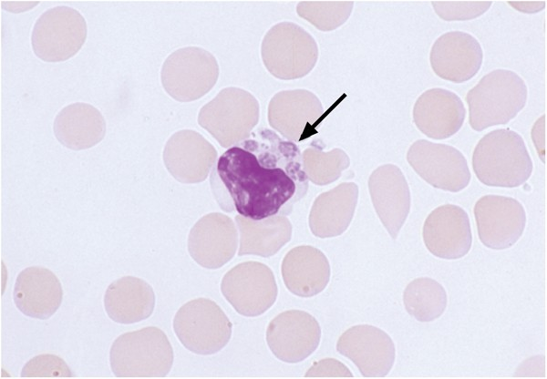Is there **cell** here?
<instances>
[{
  "mask_svg": "<svg viewBox=\"0 0 547 379\" xmlns=\"http://www.w3.org/2000/svg\"><path fill=\"white\" fill-rule=\"evenodd\" d=\"M210 183L222 210L253 220L290 214L308 190L300 149L268 128L227 149Z\"/></svg>",
  "mask_w": 547,
  "mask_h": 379,
  "instance_id": "6da1fadb",
  "label": "cell"
},
{
  "mask_svg": "<svg viewBox=\"0 0 547 379\" xmlns=\"http://www.w3.org/2000/svg\"><path fill=\"white\" fill-rule=\"evenodd\" d=\"M532 161L521 136L499 128L483 136L472 154L478 179L490 187H519L531 177Z\"/></svg>",
  "mask_w": 547,
  "mask_h": 379,
  "instance_id": "7a4b0ae2",
  "label": "cell"
},
{
  "mask_svg": "<svg viewBox=\"0 0 547 379\" xmlns=\"http://www.w3.org/2000/svg\"><path fill=\"white\" fill-rule=\"evenodd\" d=\"M528 89L524 80L508 69H495L480 78L466 96L472 129L507 124L524 108Z\"/></svg>",
  "mask_w": 547,
  "mask_h": 379,
  "instance_id": "3957f363",
  "label": "cell"
},
{
  "mask_svg": "<svg viewBox=\"0 0 547 379\" xmlns=\"http://www.w3.org/2000/svg\"><path fill=\"white\" fill-rule=\"evenodd\" d=\"M117 377H163L171 369L173 350L165 333L148 326L119 335L109 352Z\"/></svg>",
  "mask_w": 547,
  "mask_h": 379,
  "instance_id": "277c9868",
  "label": "cell"
},
{
  "mask_svg": "<svg viewBox=\"0 0 547 379\" xmlns=\"http://www.w3.org/2000/svg\"><path fill=\"white\" fill-rule=\"evenodd\" d=\"M259 118L257 99L244 89L228 87L200 109L198 123L229 149L252 135Z\"/></svg>",
  "mask_w": 547,
  "mask_h": 379,
  "instance_id": "5b68a950",
  "label": "cell"
},
{
  "mask_svg": "<svg viewBox=\"0 0 547 379\" xmlns=\"http://www.w3.org/2000/svg\"><path fill=\"white\" fill-rule=\"evenodd\" d=\"M265 68L274 77L292 80L301 78L314 68L318 47L313 36L292 22H281L265 34L261 47Z\"/></svg>",
  "mask_w": 547,
  "mask_h": 379,
  "instance_id": "8992f818",
  "label": "cell"
},
{
  "mask_svg": "<svg viewBox=\"0 0 547 379\" xmlns=\"http://www.w3.org/2000/svg\"><path fill=\"white\" fill-rule=\"evenodd\" d=\"M232 323L213 301L198 298L183 304L173 319V330L182 345L197 354L221 351L232 335Z\"/></svg>",
  "mask_w": 547,
  "mask_h": 379,
  "instance_id": "52a82bcc",
  "label": "cell"
},
{
  "mask_svg": "<svg viewBox=\"0 0 547 379\" xmlns=\"http://www.w3.org/2000/svg\"><path fill=\"white\" fill-rule=\"evenodd\" d=\"M218 77L215 56L198 46L175 50L165 59L160 70L164 90L180 102L201 98L213 87Z\"/></svg>",
  "mask_w": 547,
  "mask_h": 379,
  "instance_id": "ba28073f",
  "label": "cell"
},
{
  "mask_svg": "<svg viewBox=\"0 0 547 379\" xmlns=\"http://www.w3.org/2000/svg\"><path fill=\"white\" fill-rule=\"evenodd\" d=\"M87 23L76 9L59 5L45 11L36 21L31 43L34 53L46 62L67 60L84 45Z\"/></svg>",
  "mask_w": 547,
  "mask_h": 379,
  "instance_id": "9c48e42d",
  "label": "cell"
},
{
  "mask_svg": "<svg viewBox=\"0 0 547 379\" xmlns=\"http://www.w3.org/2000/svg\"><path fill=\"white\" fill-rule=\"evenodd\" d=\"M221 291L238 313L254 317L271 308L278 289L268 266L258 261H245L226 272Z\"/></svg>",
  "mask_w": 547,
  "mask_h": 379,
  "instance_id": "30bf717a",
  "label": "cell"
},
{
  "mask_svg": "<svg viewBox=\"0 0 547 379\" xmlns=\"http://www.w3.org/2000/svg\"><path fill=\"white\" fill-rule=\"evenodd\" d=\"M407 160L420 178L436 189L459 192L470 181L465 157L447 144L418 139L409 147Z\"/></svg>",
  "mask_w": 547,
  "mask_h": 379,
  "instance_id": "8fae6325",
  "label": "cell"
},
{
  "mask_svg": "<svg viewBox=\"0 0 547 379\" xmlns=\"http://www.w3.org/2000/svg\"><path fill=\"white\" fill-rule=\"evenodd\" d=\"M324 114L319 98L305 89L280 91L268 105L270 126L293 142H301L315 134Z\"/></svg>",
  "mask_w": 547,
  "mask_h": 379,
  "instance_id": "7c38bea8",
  "label": "cell"
},
{
  "mask_svg": "<svg viewBox=\"0 0 547 379\" xmlns=\"http://www.w3.org/2000/svg\"><path fill=\"white\" fill-rule=\"evenodd\" d=\"M473 211L480 241L487 248L508 249L523 233L526 224L525 210L513 198L485 195L477 200Z\"/></svg>",
  "mask_w": 547,
  "mask_h": 379,
  "instance_id": "4fadbf2b",
  "label": "cell"
},
{
  "mask_svg": "<svg viewBox=\"0 0 547 379\" xmlns=\"http://www.w3.org/2000/svg\"><path fill=\"white\" fill-rule=\"evenodd\" d=\"M336 350L351 360L365 377L387 375L396 358V348L390 336L369 324L347 329L339 337Z\"/></svg>",
  "mask_w": 547,
  "mask_h": 379,
  "instance_id": "5bb4252c",
  "label": "cell"
},
{
  "mask_svg": "<svg viewBox=\"0 0 547 379\" xmlns=\"http://www.w3.org/2000/svg\"><path fill=\"white\" fill-rule=\"evenodd\" d=\"M321 329L316 319L300 310L274 317L266 330V342L281 361L294 364L306 359L319 345Z\"/></svg>",
  "mask_w": 547,
  "mask_h": 379,
  "instance_id": "9a60e30c",
  "label": "cell"
},
{
  "mask_svg": "<svg viewBox=\"0 0 547 379\" xmlns=\"http://www.w3.org/2000/svg\"><path fill=\"white\" fill-rule=\"evenodd\" d=\"M238 245L237 228L231 218L220 212L201 217L191 229L188 251L201 267L218 269L235 255Z\"/></svg>",
  "mask_w": 547,
  "mask_h": 379,
  "instance_id": "2e32d148",
  "label": "cell"
},
{
  "mask_svg": "<svg viewBox=\"0 0 547 379\" xmlns=\"http://www.w3.org/2000/svg\"><path fill=\"white\" fill-rule=\"evenodd\" d=\"M217 151L202 135L182 129L168 139L163 150V162L170 174L185 184L206 179L216 163Z\"/></svg>",
  "mask_w": 547,
  "mask_h": 379,
  "instance_id": "e0dca14e",
  "label": "cell"
},
{
  "mask_svg": "<svg viewBox=\"0 0 547 379\" xmlns=\"http://www.w3.org/2000/svg\"><path fill=\"white\" fill-rule=\"evenodd\" d=\"M422 237L425 246L434 256L446 260L462 258L472 243L469 215L459 206L441 205L425 220Z\"/></svg>",
  "mask_w": 547,
  "mask_h": 379,
  "instance_id": "ac0fdd59",
  "label": "cell"
},
{
  "mask_svg": "<svg viewBox=\"0 0 547 379\" xmlns=\"http://www.w3.org/2000/svg\"><path fill=\"white\" fill-rule=\"evenodd\" d=\"M368 190L374 209L392 239H396L410 210L411 197L407 179L394 164L373 170Z\"/></svg>",
  "mask_w": 547,
  "mask_h": 379,
  "instance_id": "d6986e66",
  "label": "cell"
},
{
  "mask_svg": "<svg viewBox=\"0 0 547 379\" xmlns=\"http://www.w3.org/2000/svg\"><path fill=\"white\" fill-rule=\"evenodd\" d=\"M482 60L483 52L479 41L462 31L441 35L432 45L429 54L434 73L453 83H463L476 76Z\"/></svg>",
  "mask_w": 547,
  "mask_h": 379,
  "instance_id": "ffe728a7",
  "label": "cell"
},
{
  "mask_svg": "<svg viewBox=\"0 0 547 379\" xmlns=\"http://www.w3.org/2000/svg\"><path fill=\"white\" fill-rule=\"evenodd\" d=\"M466 110L454 92L435 87L424 91L413 108V121L418 129L434 139L456 134L465 120Z\"/></svg>",
  "mask_w": 547,
  "mask_h": 379,
  "instance_id": "44dd1931",
  "label": "cell"
},
{
  "mask_svg": "<svg viewBox=\"0 0 547 379\" xmlns=\"http://www.w3.org/2000/svg\"><path fill=\"white\" fill-rule=\"evenodd\" d=\"M13 296L15 306L22 313L46 320L59 308L63 290L53 271L32 266L24 269L16 277Z\"/></svg>",
  "mask_w": 547,
  "mask_h": 379,
  "instance_id": "7402d4cb",
  "label": "cell"
},
{
  "mask_svg": "<svg viewBox=\"0 0 547 379\" xmlns=\"http://www.w3.org/2000/svg\"><path fill=\"white\" fill-rule=\"evenodd\" d=\"M358 200V187L343 182L321 193L309 213V228L319 238H331L344 233L350 225Z\"/></svg>",
  "mask_w": 547,
  "mask_h": 379,
  "instance_id": "603a6c76",
  "label": "cell"
},
{
  "mask_svg": "<svg viewBox=\"0 0 547 379\" xmlns=\"http://www.w3.org/2000/svg\"><path fill=\"white\" fill-rule=\"evenodd\" d=\"M281 271L286 288L300 297L321 292L328 284L331 273L325 255L309 245L289 251L283 260Z\"/></svg>",
  "mask_w": 547,
  "mask_h": 379,
  "instance_id": "cb8c5ba5",
  "label": "cell"
},
{
  "mask_svg": "<svg viewBox=\"0 0 547 379\" xmlns=\"http://www.w3.org/2000/svg\"><path fill=\"white\" fill-rule=\"evenodd\" d=\"M108 316L123 324L139 323L150 317L155 307V293L144 280L124 276L112 282L104 295Z\"/></svg>",
  "mask_w": 547,
  "mask_h": 379,
  "instance_id": "d4e9b609",
  "label": "cell"
},
{
  "mask_svg": "<svg viewBox=\"0 0 547 379\" xmlns=\"http://www.w3.org/2000/svg\"><path fill=\"white\" fill-rule=\"evenodd\" d=\"M54 134L66 148L87 149L99 143L106 133L100 111L87 103L77 102L63 108L54 120Z\"/></svg>",
  "mask_w": 547,
  "mask_h": 379,
  "instance_id": "484cf974",
  "label": "cell"
},
{
  "mask_svg": "<svg viewBox=\"0 0 547 379\" xmlns=\"http://www.w3.org/2000/svg\"><path fill=\"white\" fill-rule=\"evenodd\" d=\"M240 235L238 255L271 257L277 253L292 237V224L284 215H274L253 220L235 216Z\"/></svg>",
  "mask_w": 547,
  "mask_h": 379,
  "instance_id": "4316f807",
  "label": "cell"
},
{
  "mask_svg": "<svg viewBox=\"0 0 547 379\" xmlns=\"http://www.w3.org/2000/svg\"><path fill=\"white\" fill-rule=\"evenodd\" d=\"M406 311L417 321L432 322L444 312L448 296L444 287L428 277H420L410 282L404 292Z\"/></svg>",
  "mask_w": 547,
  "mask_h": 379,
  "instance_id": "83f0119b",
  "label": "cell"
},
{
  "mask_svg": "<svg viewBox=\"0 0 547 379\" xmlns=\"http://www.w3.org/2000/svg\"><path fill=\"white\" fill-rule=\"evenodd\" d=\"M302 159L307 179L320 186L335 181L350 165L347 154L337 148L324 151L317 146H312L304 150Z\"/></svg>",
  "mask_w": 547,
  "mask_h": 379,
  "instance_id": "f1b7e54d",
  "label": "cell"
},
{
  "mask_svg": "<svg viewBox=\"0 0 547 379\" xmlns=\"http://www.w3.org/2000/svg\"><path fill=\"white\" fill-rule=\"evenodd\" d=\"M353 2H300L298 15L322 31H331L343 25L349 17Z\"/></svg>",
  "mask_w": 547,
  "mask_h": 379,
  "instance_id": "f546056e",
  "label": "cell"
},
{
  "mask_svg": "<svg viewBox=\"0 0 547 379\" xmlns=\"http://www.w3.org/2000/svg\"><path fill=\"white\" fill-rule=\"evenodd\" d=\"M490 1H434L436 14L445 21H463L477 18L491 5Z\"/></svg>",
  "mask_w": 547,
  "mask_h": 379,
  "instance_id": "4dcf8cb0",
  "label": "cell"
},
{
  "mask_svg": "<svg viewBox=\"0 0 547 379\" xmlns=\"http://www.w3.org/2000/svg\"><path fill=\"white\" fill-rule=\"evenodd\" d=\"M23 377L72 376L71 370L57 355L40 354L29 360L21 372Z\"/></svg>",
  "mask_w": 547,
  "mask_h": 379,
  "instance_id": "1f68e13d",
  "label": "cell"
},
{
  "mask_svg": "<svg viewBox=\"0 0 547 379\" xmlns=\"http://www.w3.org/2000/svg\"><path fill=\"white\" fill-rule=\"evenodd\" d=\"M306 376H353L350 370L335 359H324L315 363L306 373Z\"/></svg>",
  "mask_w": 547,
  "mask_h": 379,
  "instance_id": "d6a6232c",
  "label": "cell"
},
{
  "mask_svg": "<svg viewBox=\"0 0 547 379\" xmlns=\"http://www.w3.org/2000/svg\"><path fill=\"white\" fill-rule=\"evenodd\" d=\"M532 139L539 154L545 152V116H542L532 129Z\"/></svg>",
  "mask_w": 547,
  "mask_h": 379,
  "instance_id": "836d02e7",
  "label": "cell"
}]
</instances>
